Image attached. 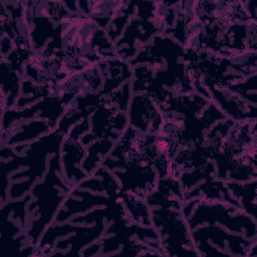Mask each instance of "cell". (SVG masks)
<instances>
[{
  "instance_id": "1",
  "label": "cell",
  "mask_w": 257,
  "mask_h": 257,
  "mask_svg": "<svg viewBox=\"0 0 257 257\" xmlns=\"http://www.w3.org/2000/svg\"><path fill=\"white\" fill-rule=\"evenodd\" d=\"M64 137L55 128L33 142L16 146L1 145L0 164L4 178L1 204L6 202L8 186L9 200L20 199L30 193L32 185L48 171V155L60 152Z\"/></svg>"
},
{
  "instance_id": "2",
  "label": "cell",
  "mask_w": 257,
  "mask_h": 257,
  "mask_svg": "<svg viewBox=\"0 0 257 257\" xmlns=\"http://www.w3.org/2000/svg\"><path fill=\"white\" fill-rule=\"evenodd\" d=\"M70 189L63 174L59 152L49 159V169L43 180L35 183L30 190L26 233L30 244L36 247L46 228L53 223Z\"/></svg>"
},
{
  "instance_id": "3",
  "label": "cell",
  "mask_w": 257,
  "mask_h": 257,
  "mask_svg": "<svg viewBox=\"0 0 257 257\" xmlns=\"http://www.w3.org/2000/svg\"><path fill=\"white\" fill-rule=\"evenodd\" d=\"M182 212L191 231L205 223L208 225L218 223L231 233L256 240V220L234 205L192 199L184 203Z\"/></svg>"
},
{
  "instance_id": "4",
  "label": "cell",
  "mask_w": 257,
  "mask_h": 257,
  "mask_svg": "<svg viewBox=\"0 0 257 257\" xmlns=\"http://www.w3.org/2000/svg\"><path fill=\"white\" fill-rule=\"evenodd\" d=\"M151 218L167 256H200L182 210L151 208Z\"/></svg>"
},
{
  "instance_id": "5",
  "label": "cell",
  "mask_w": 257,
  "mask_h": 257,
  "mask_svg": "<svg viewBox=\"0 0 257 257\" xmlns=\"http://www.w3.org/2000/svg\"><path fill=\"white\" fill-rule=\"evenodd\" d=\"M191 235L201 256H248L250 247L256 242L240 234L231 233L216 224L197 227L191 231Z\"/></svg>"
},
{
  "instance_id": "6",
  "label": "cell",
  "mask_w": 257,
  "mask_h": 257,
  "mask_svg": "<svg viewBox=\"0 0 257 257\" xmlns=\"http://www.w3.org/2000/svg\"><path fill=\"white\" fill-rule=\"evenodd\" d=\"M88 116L76 122L64 137L61 149L60 159L64 177L67 183L72 187L88 177L82 169V162L86 156V149L80 142V136L89 131Z\"/></svg>"
},
{
  "instance_id": "7",
  "label": "cell",
  "mask_w": 257,
  "mask_h": 257,
  "mask_svg": "<svg viewBox=\"0 0 257 257\" xmlns=\"http://www.w3.org/2000/svg\"><path fill=\"white\" fill-rule=\"evenodd\" d=\"M31 199V194H27L19 201L10 200L1 204L2 214V227H1V240L3 243L8 239L11 241L4 249L13 246L19 252L30 244L27 237V204Z\"/></svg>"
},
{
  "instance_id": "8",
  "label": "cell",
  "mask_w": 257,
  "mask_h": 257,
  "mask_svg": "<svg viewBox=\"0 0 257 257\" xmlns=\"http://www.w3.org/2000/svg\"><path fill=\"white\" fill-rule=\"evenodd\" d=\"M126 113L128 125L143 134L156 135L165 122L160 105L147 92L132 94Z\"/></svg>"
},
{
  "instance_id": "9",
  "label": "cell",
  "mask_w": 257,
  "mask_h": 257,
  "mask_svg": "<svg viewBox=\"0 0 257 257\" xmlns=\"http://www.w3.org/2000/svg\"><path fill=\"white\" fill-rule=\"evenodd\" d=\"M111 172L117 179L121 191L132 192L144 200L155 189L159 179L153 164H143Z\"/></svg>"
},
{
  "instance_id": "10",
  "label": "cell",
  "mask_w": 257,
  "mask_h": 257,
  "mask_svg": "<svg viewBox=\"0 0 257 257\" xmlns=\"http://www.w3.org/2000/svg\"><path fill=\"white\" fill-rule=\"evenodd\" d=\"M119 197H111L93 191H81L79 187L74 186L70 189L62 206L57 212L53 223L67 221L72 215L84 213L96 206H106Z\"/></svg>"
},
{
  "instance_id": "11",
  "label": "cell",
  "mask_w": 257,
  "mask_h": 257,
  "mask_svg": "<svg viewBox=\"0 0 257 257\" xmlns=\"http://www.w3.org/2000/svg\"><path fill=\"white\" fill-rule=\"evenodd\" d=\"M203 82L218 107L222 108L224 114L229 115L231 119L234 121L256 119V107L247 105L240 95L214 84L207 78H204Z\"/></svg>"
},
{
  "instance_id": "12",
  "label": "cell",
  "mask_w": 257,
  "mask_h": 257,
  "mask_svg": "<svg viewBox=\"0 0 257 257\" xmlns=\"http://www.w3.org/2000/svg\"><path fill=\"white\" fill-rule=\"evenodd\" d=\"M151 208L182 210L184 205V191L179 179L168 175L159 178L155 189L145 199Z\"/></svg>"
},
{
  "instance_id": "13",
  "label": "cell",
  "mask_w": 257,
  "mask_h": 257,
  "mask_svg": "<svg viewBox=\"0 0 257 257\" xmlns=\"http://www.w3.org/2000/svg\"><path fill=\"white\" fill-rule=\"evenodd\" d=\"M14 122L8 130L1 132V145L16 146L33 142L53 131L45 118H33Z\"/></svg>"
},
{
  "instance_id": "14",
  "label": "cell",
  "mask_w": 257,
  "mask_h": 257,
  "mask_svg": "<svg viewBox=\"0 0 257 257\" xmlns=\"http://www.w3.org/2000/svg\"><path fill=\"white\" fill-rule=\"evenodd\" d=\"M102 76V90L99 94L106 95L119 88L125 81L132 80L133 69L128 62L119 58L105 59L97 62Z\"/></svg>"
},
{
  "instance_id": "15",
  "label": "cell",
  "mask_w": 257,
  "mask_h": 257,
  "mask_svg": "<svg viewBox=\"0 0 257 257\" xmlns=\"http://www.w3.org/2000/svg\"><path fill=\"white\" fill-rule=\"evenodd\" d=\"M225 183L231 195L239 202L241 209L256 220V179L241 184L233 181Z\"/></svg>"
},
{
  "instance_id": "16",
  "label": "cell",
  "mask_w": 257,
  "mask_h": 257,
  "mask_svg": "<svg viewBox=\"0 0 257 257\" xmlns=\"http://www.w3.org/2000/svg\"><path fill=\"white\" fill-rule=\"evenodd\" d=\"M121 201L126 207L130 217L134 222L144 225L153 226L151 218V209L146 201L132 192H123L120 194Z\"/></svg>"
}]
</instances>
